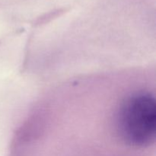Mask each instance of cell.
Here are the masks:
<instances>
[{"instance_id": "1", "label": "cell", "mask_w": 156, "mask_h": 156, "mask_svg": "<svg viewBox=\"0 0 156 156\" xmlns=\"http://www.w3.org/2000/svg\"><path fill=\"white\" fill-rule=\"evenodd\" d=\"M116 127L120 138L133 146L152 144L156 135V103L154 96L139 92L128 97L118 110Z\"/></svg>"}]
</instances>
